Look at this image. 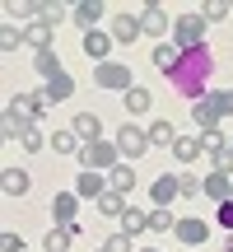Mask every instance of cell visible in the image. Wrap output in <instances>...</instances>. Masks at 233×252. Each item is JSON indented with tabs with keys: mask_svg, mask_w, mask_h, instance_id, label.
I'll return each instance as SVG.
<instances>
[{
	"mask_svg": "<svg viewBox=\"0 0 233 252\" xmlns=\"http://www.w3.org/2000/svg\"><path fill=\"white\" fill-rule=\"evenodd\" d=\"M177 187H182V196H205V191H201V178H196V173H177Z\"/></svg>",
	"mask_w": 233,
	"mask_h": 252,
	"instance_id": "36",
	"label": "cell"
},
{
	"mask_svg": "<svg viewBox=\"0 0 233 252\" xmlns=\"http://www.w3.org/2000/svg\"><path fill=\"white\" fill-rule=\"evenodd\" d=\"M75 191H80V201H103L112 187H108V178H103V173H80Z\"/></svg>",
	"mask_w": 233,
	"mask_h": 252,
	"instance_id": "13",
	"label": "cell"
},
{
	"mask_svg": "<svg viewBox=\"0 0 233 252\" xmlns=\"http://www.w3.org/2000/svg\"><path fill=\"white\" fill-rule=\"evenodd\" d=\"M140 24H145V33H149V37H159V42H163V33H168V9H163V5H145L140 9Z\"/></svg>",
	"mask_w": 233,
	"mask_h": 252,
	"instance_id": "15",
	"label": "cell"
},
{
	"mask_svg": "<svg viewBox=\"0 0 233 252\" xmlns=\"http://www.w3.org/2000/svg\"><path fill=\"white\" fill-rule=\"evenodd\" d=\"M140 252H159V248H140Z\"/></svg>",
	"mask_w": 233,
	"mask_h": 252,
	"instance_id": "42",
	"label": "cell"
},
{
	"mask_svg": "<svg viewBox=\"0 0 233 252\" xmlns=\"http://www.w3.org/2000/svg\"><path fill=\"white\" fill-rule=\"evenodd\" d=\"M0 191H5V196H24L28 191V173L24 168H5L0 173Z\"/></svg>",
	"mask_w": 233,
	"mask_h": 252,
	"instance_id": "25",
	"label": "cell"
},
{
	"mask_svg": "<svg viewBox=\"0 0 233 252\" xmlns=\"http://www.w3.org/2000/svg\"><path fill=\"white\" fill-rule=\"evenodd\" d=\"M201 14H205V24H219V19H229V14H233V5H229V0H210Z\"/></svg>",
	"mask_w": 233,
	"mask_h": 252,
	"instance_id": "34",
	"label": "cell"
},
{
	"mask_svg": "<svg viewBox=\"0 0 233 252\" xmlns=\"http://www.w3.org/2000/svg\"><path fill=\"white\" fill-rule=\"evenodd\" d=\"M93 84H98V89H116V94H131V89H135L131 65H116V61H108V65H93Z\"/></svg>",
	"mask_w": 233,
	"mask_h": 252,
	"instance_id": "5",
	"label": "cell"
},
{
	"mask_svg": "<svg viewBox=\"0 0 233 252\" xmlns=\"http://www.w3.org/2000/svg\"><path fill=\"white\" fill-rule=\"evenodd\" d=\"M219 117H233V89H210L201 103H191V122L201 131H215Z\"/></svg>",
	"mask_w": 233,
	"mask_h": 252,
	"instance_id": "2",
	"label": "cell"
},
{
	"mask_svg": "<svg viewBox=\"0 0 233 252\" xmlns=\"http://www.w3.org/2000/svg\"><path fill=\"white\" fill-rule=\"evenodd\" d=\"M70 131L80 135L84 145H98L103 140V117H98V112H80V117L70 122Z\"/></svg>",
	"mask_w": 233,
	"mask_h": 252,
	"instance_id": "11",
	"label": "cell"
},
{
	"mask_svg": "<svg viewBox=\"0 0 233 252\" xmlns=\"http://www.w3.org/2000/svg\"><path fill=\"white\" fill-rule=\"evenodd\" d=\"M33 14H37V24H47V28H61L65 19H70V9H65V5H33Z\"/></svg>",
	"mask_w": 233,
	"mask_h": 252,
	"instance_id": "27",
	"label": "cell"
},
{
	"mask_svg": "<svg viewBox=\"0 0 233 252\" xmlns=\"http://www.w3.org/2000/svg\"><path fill=\"white\" fill-rule=\"evenodd\" d=\"M201 252H205V248H201Z\"/></svg>",
	"mask_w": 233,
	"mask_h": 252,
	"instance_id": "45",
	"label": "cell"
},
{
	"mask_svg": "<svg viewBox=\"0 0 233 252\" xmlns=\"http://www.w3.org/2000/svg\"><path fill=\"white\" fill-rule=\"evenodd\" d=\"M177 61H182V47H177V42H168V37H163V42L154 47V70H163V75H173V70H177Z\"/></svg>",
	"mask_w": 233,
	"mask_h": 252,
	"instance_id": "17",
	"label": "cell"
},
{
	"mask_svg": "<svg viewBox=\"0 0 233 252\" xmlns=\"http://www.w3.org/2000/svg\"><path fill=\"white\" fill-rule=\"evenodd\" d=\"M103 252H108V248H103Z\"/></svg>",
	"mask_w": 233,
	"mask_h": 252,
	"instance_id": "44",
	"label": "cell"
},
{
	"mask_svg": "<svg viewBox=\"0 0 233 252\" xmlns=\"http://www.w3.org/2000/svg\"><path fill=\"white\" fill-rule=\"evenodd\" d=\"M103 14H108V5H103V0H80V5L70 9V24H80L84 33H93Z\"/></svg>",
	"mask_w": 233,
	"mask_h": 252,
	"instance_id": "7",
	"label": "cell"
},
{
	"mask_svg": "<svg viewBox=\"0 0 233 252\" xmlns=\"http://www.w3.org/2000/svg\"><path fill=\"white\" fill-rule=\"evenodd\" d=\"M173 42L182 47V52H196V47H205V14H177L173 19Z\"/></svg>",
	"mask_w": 233,
	"mask_h": 252,
	"instance_id": "3",
	"label": "cell"
},
{
	"mask_svg": "<svg viewBox=\"0 0 233 252\" xmlns=\"http://www.w3.org/2000/svg\"><path fill=\"white\" fill-rule=\"evenodd\" d=\"M121 103H126V122H135V117H145V112H149V89H140V84H135L131 94H121Z\"/></svg>",
	"mask_w": 233,
	"mask_h": 252,
	"instance_id": "20",
	"label": "cell"
},
{
	"mask_svg": "<svg viewBox=\"0 0 233 252\" xmlns=\"http://www.w3.org/2000/svg\"><path fill=\"white\" fill-rule=\"evenodd\" d=\"M108 187L121 191V196H131L135 191V163H116V168L108 173Z\"/></svg>",
	"mask_w": 233,
	"mask_h": 252,
	"instance_id": "22",
	"label": "cell"
},
{
	"mask_svg": "<svg viewBox=\"0 0 233 252\" xmlns=\"http://www.w3.org/2000/svg\"><path fill=\"white\" fill-rule=\"evenodd\" d=\"M173 229H177L173 210H168V206H154V210H149V234H173Z\"/></svg>",
	"mask_w": 233,
	"mask_h": 252,
	"instance_id": "28",
	"label": "cell"
},
{
	"mask_svg": "<svg viewBox=\"0 0 233 252\" xmlns=\"http://www.w3.org/2000/svg\"><path fill=\"white\" fill-rule=\"evenodd\" d=\"M52 150H56V154H80L84 140L70 131V126H61V131H52Z\"/></svg>",
	"mask_w": 233,
	"mask_h": 252,
	"instance_id": "26",
	"label": "cell"
},
{
	"mask_svg": "<svg viewBox=\"0 0 233 252\" xmlns=\"http://www.w3.org/2000/svg\"><path fill=\"white\" fill-rule=\"evenodd\" d=\"M201 191H205L215 206H224V201H233V178L229 173H205V178H201Z\"/></svg>",
	"mask_w": 233,
	"mask_h": 252,
	"instance_id": "9",
	"label": "cell"
},
{
	"mask_svg": "<svg viewBox=\"0 0 233 252\" xmlns=\"http://www.w3.org/2000/svg\"><path fill=\"white\" fill-rule=\"evenodd\" d=\"M145 131H149V150H173V145H177V131H173V122H168V117L149 122Z\"/></svg>",
	"mask_w": 233,
	"mask_h": 252,
	"instance_id": "16",
	"label": "cell"
},
{
	"mask_svg": "<svg viewBox=\"0 0 233 252\" xmlns=\"http://www.w3.org/2000/svg\"><path fill=\"white\" fill-rule=\"evenodd\" d=\"M173 234H177L187 248H196V252H201V243L210 238V224H205V220H196V215H187V220H177V229H173Z\"/></svg>",
	"mask_w": 233,
	"mask_h": 252,
	"instance_id": "8",
	"label": "cell"
},
{
	"mask_svg": "<svg viewBox=\"0 0 233 252\" xmlns=\"http://www.w3.org/2000/svg\"><path fill=\"white\" fill-rule=\"evenodd\" d=\"M19 145H24V154H33V150H42V145H52V140H47V135L37 131V126H28V131L19 135Z\"/></svg>",
	"mask_w": 233,
	"mask_h": 252,
	"instance_id": "33",
	"label": "cell"
},
{
	"mask_svg": "<svg viewBox=\"0 0 233 252\" xmlns=\"http://www.w3.org/2000/svg\"><path fill=\"white\" fill-rule=\"evenodd\" d=\"M173 196H182L177 178H173V173H163V178H154V187H149V201H154V206H168Z\"/></svg>",
	"mask_w": 233,
	"mask_h": 252,
	"instance_id": "21",
	"label": "cell"
},
{
	"mask_svg": "<svg viewBox=\"0 0 233 252\" xmlns=\"http://www.w3.org/2000/svg\"><path fill=\"white\" fill-rule=\"evenodd\" d=\"M173 159H177V163H196V159H201V140L177 135V145H173Z\"/></svg>",
	"mask_w": 233,
	"mask_h": 252,
	"instance_id": "30",
	"label": "cell"
},
{
	"mask_svg": "<svg viewBox=\"0 0 233 252\" xmlns=\"http://www.w3.org/2000/svg\"><path fill=\"white\" fill-rule=\"evenodd\" d=\"M196 140H201V154H205V159H210V154H219V150H229V140H224L219 126H215V131H201Z\"/></svg>",
	"mask_w": 233,
	"mask_h": 252,
	"instance_id": "31",
	"label": "cell"
},
{
	"mask_svg": "<svg viewBox=\"0 0 233 252\" xmlns=\"http://www.w3.org/2000/svg\"><path fill=\"white\" fill-rule=\"evenodd\" d=\"M33 65H37V75H42V80H56V75L65 70V65L56 61V52H42V56H33Z\"/></svg>",
	"mask_w": 233,
	"mask_h": 252,
	"instance_id": "32",
	"label": "cell"
},
{
	"mask_svg": "<svg viewBox=\"0 0 233 252\" xmlns=\"http://www.w3.org/2000/svg\"><path fill=\"white\" fill-rule=\"evenodd\" d=\"M19 42H24V28H14V24H5V28H0V47H5V52H14Z\"/></svg>",
	"mask_w": 233,
	"mask_h": 252,
	"instance_id": "35",
	"label": "cell"
},
{
	"mask_svg": "<svg viewBox=\"0 0 233 252\" xmlns=\"http://www.w3.org/2000/svg\"><path fill=\"white\" fill-rule=\"evenodd\" d=\"M210 70H215V56H210V47H196V52H182V61H177V70L168 75V84L177 94H187L191 103H201L205 98V80H210Z\"/></svg>",
	"mask_w": 233,
	"mask_h": 252,
	"instance_id": "1",
	"label": "cell"
},
{
	"mask_svg": "<svg viewBox=\"0 0 233 252\" xmlns=\"http://www.w3.org/2000/svg\"><path fill=\"white\" fill-rule=\"evenodd\" d=\"M75 210H80V191H56L52 196V220L56 224H75Z\"/></svg>",
	"mask_w": 233,
	"mask_h": 252,
	"instance_id": "12",
	"label": "cell"
},
{
	"mask_svg": "<svg viewBox=\"0 0 233 252\" xmlns=\"http://www.w3.org/2000/svg\"><path fill=\"white\" fill-rule=\"evenodd\" d=\"M75 238H80V224H56L52 234H47V252H65Z\"/></svg>",
	"mask_w": 233,
	"mask_h": 252,
	"instance_id": "23",
	"label": "cell"
},
{
	"mask_svg": "<svg viewBox=\"0 0 233 252\" xmlns=\"http://www.w3.org/2000/svg\"><path fill=\"white\" fill-rule=\"evenodd\" d=\"M229 150H233V140H229Z\"/></svg>",
	"mask_w": 233,
	"mask_h": 252,
	"instance_id": "43",
	"label": "cell"
},
{
	"mask_svg": "<svg viewBox=\"0 0 233 252\" xmlns=\"http://www.w3.org/2000/svg\"><path fill=\"white\" fill-rule=\"evenodd\" d=\"M224 252H233V238H224Z\"/></svg>",
	"mask_w": 233,
	"mask_h": 252,
	"instance_id": "41",
	"label": "cell"
},
{
	"mask_svg": "<svg viewBox=\"0 0 233 252\" xmlns=\"http://www.w3.org/2000/svg\"><path fill=\"white\" fill-rule=\"evenodd\" d=\"M5 14H9V19H33V24H37L33 5H5Z\"/></svg>",
	"mask_w": 233,
	"mask_h": 252,
	"instance_id": "39",
	"label": "cell"
},
{
	"mask_svg": "<svg viewBox=\"0 0 233 252\" xmlns=\"http://www.w3.org/2000/svg\"><path fill=\"white\" fill-rule=\"evenodd\" d=\"M70 94H75V75H70V70H61V75H56V80H47L42 98H47V103H65V98H70Z\"/></svg>",
	"mask_w": 233,
	"mask_h": 252,
	"instance_id": "18",
	"label": "cell"
},
{
	"mask_svg": "<svg viewBox=\"0 0 233 252\" xmlns=\"http://www.w3.org/2000/svg\"><path fill=\"white\" fill-rule=\"evenodd\" d=\"M108 52H112V33H103V28L84 33V56H89L93 65H108Z\"/></svg>",
	"mask_w": 233,
	"mask_h": 252,
	"instance_id": "10",
	"label": "cell"
},
{
	"mask_svg": "<svg viewBox=\"0 0 233 252\" xmlns=\"http://www.w3.org/2000/svg\"><path fill=\"white\" fill-rule=\"evenodd\" d=\"M121 234H126V238H140V234H149V210L131 206V210L121 215Z\"/></svg>",
	"mask_w": 233,
	"mask_h": 252,
	"instance_id": "19",
	"label": "cell"
},
{
	"mask_svg": "<svg viewBox=\"0 0 233 252\" xmlns=\"http://www.w3.org/2000/svg\"><path fill=\"white\" fill-rule=\"evenodd\" d=\"M215 224H219V229H229V234H233V201H224V206L215 210Z\"/></svg>",
	"mask_w": 233,
	"mask_h": 252,
	"instance_id": "37",
	"label": "cell"
},
{
	"mask_svg": "<svg viewBox=\"0 0 233 252\" xmlns=\"http://www.w3.org/2000/svg\"><path fill=\"white\" fill-rule=\"evenodd\" d=\"M145 33L140 14H112V42H135Z\"/></svg>",
	"mask_w": 233,
	"mask_h": 252,
	"instance_id": "14",
	"label": "cell"
},
{
	"mask_svg": "<svg viewBox=\"0 0 233 252\" xmlns=\"http://www.w3.org/2000/svg\"><path fill=\"white\" fill-rule=\"evenodd\" d=\"M126 210H131V201H126L121 191H108V196L98 201V215H112V220H121Z\"/></svg>",
	"mask_w": 233,
	"mask_h": 252,
	"instance_id": "29",
	"label": "cell"
},
{
	"mask_svg": "<svg viewBox=\"0 0 233 252\" xmlns=\"http://www.w3.org/2000/svg\"><path fill=\"white\" fill-rule=\"evenodd\" d=\"M24 42L33 47L37 56H42V52H52V28H47V24H28V28H24Z\"/></svg>",
	"mask_w": 233,
	"mask_h": 252,
	"instance_id": "24",
	"label": "cell"
},
{
	"mask_svg": "<svg viewBox=\"0 0 233 252\" xmlns=\"http://www.w3.org/2000/svg\"><path fill=\"white\" fill-rule=\"evenodd\" d=\"M0 248L5 252H24V238H19L14 229H5V234H0Z\"/></svg>",
	"mask_w": 233,
	"mask_h": 252,
	"instance_id": "38",
	"label": "cell"
},
{
	"mask_svg": "<svg viewBox=\"0 0 233 252\" xmlns=\"http://www.w3.org/2000/svg\"><path fill=\"white\" fill-rule=\"evenodd\" d=\"M108 252H131V238H126V234H116V238H108Z\"/></svg>",
	"mask_w": 233,
	"mask_h": 252,
	"instance_id": "40",
	"label": "cell"
},
{
	"mask_svg": "<svg viewBox=\"0 0 233 252\" xmlns=\"http://www.w3.org/2000/svg\"><path fill=\"white\" fill-rule=\"evenodd\" d=\"M80 163H84V173H112L116 163H121V150H116V140L84 145V150H80Z\"/></svg>",
	"mask_w": 233,
	"mask_h": 252,
	"instance_id": "4",
	"label": "cell"
},
{
	"mask_svg": "<svg viewBox=\"0 0 233 252\" xmlns=\"http://www.w3.org/2000/svg\"><path fill=\"white\" fill-rule=\"evenodd\" d=\"M116 150L126 154V159H140L145 150H149V131H145V126H135V122H126V126H116Z\"/></svg>",
	"mask_w": 233,
	"mask_h": 252,
	"instance_id": "6",
	"label": "cell"
}]
</instances>
